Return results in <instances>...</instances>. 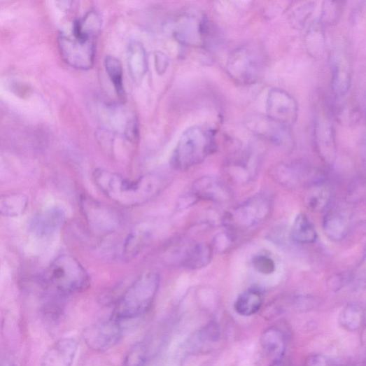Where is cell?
Listing matches in <instances>:
<instances>
[{"instance_id":"cell-30","label":"cell","mask_w":366,"mask_h":366,"mask_svg":"<svg viewBox=\"0 0 366 366\" xmlns=\"http://www.w3.org/2000/svg\"><path fill=\"white\" fill-rule=\"evenodd\" d=\"M106 72L113 85L120 101L126 99V92L123 82V71L121 62L113 56H108L105 60Z\"/></svg>"},{"instance_id":"cell-14","label":"cell","mask_w":366,"mask_h":366,"mask_svg":"<svg viewBox=\"0 0 366 366\" xmlns=\"http://www.w3.org/2000/svg\"><path fill=\"white\" fill-rule=\"evenodd\" d=\"M78 346L75 338L59 339L47 350L41 366H73Z\"/></svg>"},{"instance_id":"cell-5","label":"cell","mask_w":366,"mask_h":366,"mask_svg":"<svg viewBox=\"0 0 366 366\" xmlns=\"http://www.w3.org/2000/svg\"><path fill=\"white\" fill-rule=\"evenodd\" d=\"M96 39L73 24L69 31H62L59 36L62 57L76 69H91L94 62Z\"/></svg>"},{"instance_id":"cell-4","label":"cell","mask_w":366,"mask_h":366,"mask_svg":"<svg viewBox=\"0 0 366 366\" xmlns=\"http://www.w3.org/2000/svg\"><path fill=\"white\" fill-rule=\"evenodd\" d=\"M47 281L61 298L83 292L90 286V277L83 266L69 255H61L52 262Z\"/></svg>"},{"instance_id":"cell-17","label":"cell","mask_w":366,"mask_h":366,"mask_svg":"<svg viewBox=\"0 0 366 366\" xmlns=\"http://www.w3.org/2000/svg\"><path fill=\"white\" fill-rule=\"evenodd\" d=\"M192 195L197 199H204L216 204H225L230 198L227 188L213 177H203L197 180L192 186Z\"/></svg>"},{"instance_id":"cell-7","label":"cell","mask_w":366,"mask_h":366,"mask_svg":"<svg viewBox=\"0 0 366 366\" xmlns=\"http://www.w3.org/2000/svg\"><path fill=\"white\" fill-rule=\"evenodd\" d=\"M272 210L271 197L258 194L230 211L225 218V224L236 230H248L267 219Z\"/></svg>"},{"instance_id":"cell-24","label":"cell","mask_w":366,"mask_h":366,"mask_svg":"<svg viewBox=\"0 0 366 366\" xmlns=\"http://www.w3.org/2000/svg\"><path fill=\"white\" fill-rule=\"evenodd\" d=\"M263 303V295L258 288H249L237 299L234 309L242 316H251L258 313Z\"/></svg>"},{"instance_id":"cell-20","label":"cell","mask_w":366,"mask_h":366,"mask_svg":"<svg viewBox=\"0 0 366 366\" xmlns=\"http://www.w3.org/2000/svg\"><path fill=\"white\" fill-rule=\"evenodd\" d=\"M128 71L133 81L140 83L148 71V61L145 48L138 41H132L127 49Z\"/></svg>"},{"instance_id":"cell-28","label":"cell","mask_w":366,"mask_h":366,"mask_svg":"<svg viewBox=\"0 0 366 366\" xmlns=\"http://www.w3.org/2000/svg\"><path fill=\"white\" fill-rule=\"evenodd\" d=\"M28 205V198L22 193L0 195V216L17 217L22 215Z\"/></svg>"},{"instance_id":"cell-12","label":"cell","mask_w":366,"mask_h":366,"mask_svg":"<svg viewBox=\"0 0 366 366\" xmlns=\"http://www.w3.org/2000/svg\"><path fill=\"white\" fill-rule=\"evenodd\" d=\"M250 129L257 136L268 141L281 148H291L293 139L289 127L269 119L267 116L253 117L248 124Z\"/></svg>"},{"instance_id":"cell-16","label":"cell","mask_w":366,"mask_h":366,"mask_svg":"<svg viewBox=\"0 0 366 366\" xmlns=\"http://www.w3.org/2000/svg\"><path fill=\"white\" fill-rule=\"evenodd\" d=\"M351 85V68L348 56L342 50L332 55L331 65V87L337 96L348 93Z\"/></svg>"},{"instance_id":"cell-26","label":"cell","mask_w":366,"mask_h":366,"mask_svg":"<svg viewBox=\"0 0 366 366\" xmlns=\"http://www.w3.org/2000/svg\"><path fill=\"white\" fill-rule=\"evenodd\" d=\"M151 234L145 226H138L129 234L124 246V255L127 259L134 258L149 244Z\"/></svg>"},{"instance_id":"cell-25","label":"cell","mask_w":366,"mask_h":366,"mask_svg":"<svg viewBox=\"0 0 366 366\" xmlns=\"http://www.w3.org/2000/svg\"><path fill=\"white\" fill-rule=\"evenodd\" d=\"M64 219L63 211L58 208H52L38 216L33 221L32 227L40 235L50 234L62 224Z\"/></svg>"},{"instance_id":"cell-11","label":"cell","mask_w":366,"mask_h":366,"mask_svg":"<svg viewBox=\"0 0 366 366\" xmlns=\"http://www.w3.org/2000/svg\"><path fill=\"white\" fill-rule=\"evenodd\" d=\"M207 21L202 15L189 14L180 17L174 28L176 39L190 47H202L207 34Z\"/></svg>"},{"instance_id":"cell-19","label":"cell","mask_w":366,"mask_h":366,"mask_svg":"<svg viewBox=\"0 0 366 366\" xmlns=\"http://www.w3.org/2000/svg\"><path fill=\"white\" fill-rule=\"evenodd\" d=\"M349 215L342 209L329 211L323 219L325 236L332 241H339L347 237L350 230Z\"/></svg>"},{"instance_id":"cell-34","label":"cell","mask_w":366,"mask_h":366,"mask_svg":"<svg viewBox=\"0 0 366 366\" xmlns=\"http://www.w3.org/2000/svg\"><path fill=\"white\" fill-rule=\"evenodd\" d=\"M305 366H332L330 360L322 354H314L309 356Z\"/></svg>"},{"instance_id":"cell-3","label":"cell","mask_w":366,"mask_h":366,"mask_svg":"<svg viewBox=\"0 0 366 366\" xmlns=\"http://www.w3.org/2000/svg\"><path fill=\"white\" fill-rule=\"evenodd\" d=\"M215 149L213 131L205 126H192L181 136L171 157L173 168L185 171L204 162Z\"/></svg>"},{"instance_id":"cell-13","label":"cell","mask_w":366,"mask_h":366,"mask_svg":"<svg viewBox=\"0 0 366 366\" xmlns=\"http://www.w3.org/2000/svg\"><path fill=\"white\" fill-rule=\"evenodd\" d=\"M314 143L323 161L328 164L334 163L337 155L335 132L331 124L323 118H318L315 122Z\"/></svg>"},{"instance_id":"cell-29","label":"cell","mask_w":366,"mask_h":366,"mask_svg":"<svg viewBox=\"0 0 366 366\" xmlns=\"http://www.w3.org/2000/svg\"><path fill=\"white\" fill-rule=\"evenodd\" d=\"M339 325L345 330L351 332L357 331L365 323V310L359 304H350L342 311Z\"/></svg>"},{"instance_id":"cell-22","label":"cell","mask_w":366,"mask_h":366,"mask_svg":"<svg viewBox=\"0 0 366 366\" xmlns=\"http://www.w3.org/2000/svg\"><path fill=\"white\" fill-rule=\"evenodd\" d=\"M331 198L330 186L322 180H317L309 185L305 195V204L314 213L323 211L329 205Z\"/></svg>"},{"instance_id":"cell-15","label":"cell","mask_w":366,"mask_h":366,"mask_svg":"<svg viewBox=\"0 0 366 366\" xmlns=\"http://www.w3.org/2000/svg\"><path fill=\"white\" fill-rule=\"evenodd\" d=\"M220 331L218 323L211 321L198 329L188 339L185 351L190 355L209 353L218 342Z\"/></svg>"},{"instance_id":"cell-33","label":"cell","mask_w":366,"mask_h":366,"mask_svg":"<svg viewBox=\"0 0 366 366\" xmlns=\"http://www.w3.org/2000/svg\"><path fill=\"white\" fill-rule=\"evenodd\" d=\"M155 66L157 73L163 75L169 66V57L161 52H157L155 55Z\"/></svg>"},{"instance_id":"cell-27","label":"cell","mask_w":366,"mask_h":366,"mask_svg":"<svg viewBox=\"0 0 366 366\" xmlns=\"http://www.w3.org/2000/svg\"><path fill=\"white\" fill-rule=\"evenodd\" d=\"M291 237L300 244H310L316 242L317 232L307 216L299 214L296 216L292 226Z\"/></svg>"},{"instance_id":"cell-31","label":"cell","mask_w":366,"mask_h":366,"mask_svg":"<svg viewBox=\"0 0 366 366\" xmlns=\"http://www.w3.org/2000/svg\"><path fill=\"white\" fill-rule=\"evenodd\" d=\"M149 358L148 344L146 342H140L129 349L122 366H146Z\"/></svg>"},{"instance_id":"cell-1","label":"cell","mask_w":366,"mask_h":366,"mask_svg":"<svg viewBox=\"0 0 366 366\" xmlns=\"http://www.w3.org/2000/svg\"><path fill=\"white\" fill-rule=\"evenodd\" d=\"M93 180L112 202L125 207L147 204L165 186V180L158 175L147 174L136 180H129L102 169L94 172Z\"/></svg>"},{"instance_id":"cell-35","label":"cell","mask_w":366,"mask_h":366,"mask_svg":"<svg viewBox=\"0 0 366 366\" xmlns=\"http://www.w3.org/2000/svg\"><path fill=\"white\" fill-rule=\"evenodd\" d=\"M0 366H15L13 363L3 356H0Z\"/></svg>"},{"instance_id":"cell-9","label":"cell","mask_w":366,"mask_h":366,"mask_svg":"<svg viewBox=\"0 0 366 366\" xmlns=\"http://www.w3.org/2000/svg\"><path fill=\"white\" fill-rule=\"evenodd\" d=\"M80 204L88 224L97 234H111L118 227L119 216L111 209L85 196L81 198Z\"/></svg>"},{"instance_id":"cell-10","label":"cell","mask_w":366,"mask_h":366,"mask_svg":"<svg viewBox=\"0 0 366 366\" xmlns=\"http://www.w3.org/2000/svg\"><path fill=\"white\" fill-rule=\"evenodd\" d=\"M267 116L283 126H293L297 118V105L294 97L288 92L273 88L267 98Z\"/></svg>"},{"instance_id":"cell-2","label":"cell","mask_w":366,"mask_h":366,"mask_svg":"<svg viewBox=\"0 0 366 366\" xmlns=\"http://www.w3.org/2000/svg\"><path fill=\"white\" fill-rule=\"evenodd\" d=\"M160 276L147 272L139 276L120 297L112 316L123 322L139 318L148 311L157 295Z\"/></svg>"},{"instance_id":"cell-23","label":"cell","mask_w":366,"mask_h":366,"mask_svg":"<svg viewBox=\"0 0 366 366\" xmlns=\"http://www.w3.org/2000/svg\"><path fill=\"white\" fill-rule=\"evenodd\" d=\"M212 258V247L206 243H199L188 250L183 265L188 270L202 269L211 262Z\"/></svg>"},{"instance_id":"cell-8","label":"cell","mask_w":366,"mask_h":366,"mask_svg":"<svg viewBox=\"0 0 366 366\" xmlns=\"http://www.w3.org/2000/svg\"><path fill=\"white\" fill-rule=\"evenodd\" d=\"M83 335L90 349L97 352L107 351L121 341L123 335L122 322L111 316L87 327Z\"/></svg>"},{"instance_id":"cell-36","label":"cell","mask_w":366,"mask_h":366,"mask_svg":"<svg viewBox=\"0 0 366 366\" xmlns=\"http://www.w3.org/2000/svg\"><path fill=\"white\" fill-rule=\"evenodd\" d=\"M269 366H287V365L283 360H279L273 361Z\"/></svg>"},{"instance_id":"cell-21","label":"cell","mask_w":366,"mask_h":366,"mask_svg":"<svg viewBox=\"0 0 366 366\" xmlns=\"http://www.w3.org/2000/svg\"><path fill=\"white\" fill-rule=\"evenodd\" d=\"M261 346L266 355L274 360H283L286 349L283 332L276 327L265 330L260 339Z\"/></svg>"},{"instance_id":"cell-18","label":"cell","mask_w":366,"mask_h":366,"mask_svg":"<svg viewBox=\"0 0 366 366\" xmlns=\"http://www.w3.org/2000/svg\"><path fill=\"white\" fill-rule=\"evenodd\" d=\"M272 176L280 184L290 187L311 184L318 180L311 169L300 164H280L273 170Z\"/></svg>"},{"instance_id":"cell-32","label":"cell","mask_w":366,"mask_h":366,"mask_svg":"<svg viewBox=\"0 0 366 366\" xmlns=\"http://www.w3.org/2000/svg\"><path fill=\"white\" fill-rule=\"evenodd\" d=\"M253 267L260 274L269 275L276 270V264L269 256L258 255L253 260Z\"/></svg>"},{"instance_id":"cell-6","label":"cell","mask_w":366,"mask_h":366,"mask_svg":"<svg viewBox=\"0 0 366 366\" xmlns=\"http://www.w3.org/2000/svg\"><path fill=\"white\" fill-rule=\"evenodd\" d=\"M265 65L262 50L257 45H246L232 51L227 61V71L231 78L243 85L257 83Z\"/></svg>"}]
</instances>
